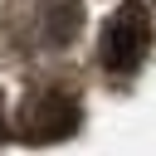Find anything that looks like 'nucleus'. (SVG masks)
<instances>
[{"label":"nucleus","mask_w":156,"mask_h":156,"mask_svg":"<svg viewBox=\"0 0 156 156\" xmlns=\"http://www.w3.org/2000/svg\"><path fill=\"white\" fill-rule=\"evenodd\" d=\"M146 49H151L146 5H136V0L117 5V10L107 15V24H102V63H107L112 73H136L141 58H146Z\"/></svg>","instance_id":"f257e3e1"},{"label":"nucleus","mask_w":156,"mask_h":156,"mask_svg":"<svg viewBox=\"0 0 156 156\" xmlns=\"http://www.w3.org/2000/svg\"><path fill=\"white\" fill-rule=\"evenodd\" d=\"M0 141H5V122H0Z\"/></svg>","instance_id":"20e7f679"},{"label":"nucleus","mask_w":156,"mask_h":156,"mask_svg":"<svg viewBox=\"0 0 156 156\" xmlns=\"http://www.w3.org/2000/svg\"><path fill=\"white\" fill-rule=\"evenodd\" d=\"M83 24V10L78 0H44V39L49 44H68Z\"/></svg>","instance_id":"7ed1b4c3"},{"label":"nucleus","mask_w":156,"mask_h":156,"mask_svg":"<svg viewBox=\"0 0 156 156\" xmlns=\"http://www.w3.org/2000/svg\"><path fill=\"white\" fill-rule=\"evenodd\" d=\"M78 122H83V107H78V98L63 93V88H39V93H29L24 107H20V136H24L29 146H39V141H63V136L78 132Z\"/></svg>","instance_id":"f03ea898"}]
</instances>
